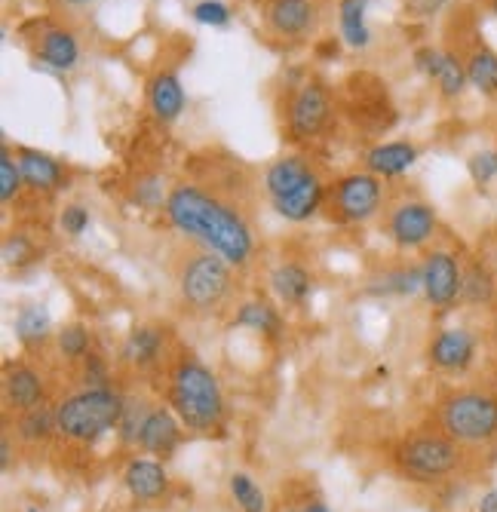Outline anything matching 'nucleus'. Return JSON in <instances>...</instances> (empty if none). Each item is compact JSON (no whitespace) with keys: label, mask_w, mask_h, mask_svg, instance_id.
Returning <instances> with one entry per match:
<instances>
[{"label":"nucleus","mask_w":497,"mask_h":512,"mask_svg":"<svg viewBox=\"0 0 497 512\" xmlns=\"http://www.w3.org/2000/svg\"><path fill=\"white\" fill-rule=\"evenodd\" d=\"M301 512H332V509H329V506H326L323 500H313V503H307V506H304Z\"/></svg>","instance_id":"obj_44"},{"label":"nucleus","mask_w":497,"mask_h":512,"mask_svg":"<svg viewBox=\"0 0 497 512\" xmlns=\"http://www.w3.org/2000/svg\"><path fill=\"white\" fill-rule=\"evenodd\" d=\"M366 10H369V0H338V28L350 50H366L372 43Z\"/></svg>","instance_id":"obj_23"},{"label":"nucleus","mask_w":497,"mask_h":512,"mask_svg":"<svg viewBox=\"0 0 497 512\" xmlns=\"http://www.w3.org/2000/svg\"><path fill=\"white\" fill-rule=\"evenodd\" d=\"M59 224H62V230H65L68 237H83L86 230H89V212H86L83 206L71 203V206H65V209H62Z\"/></svg>","instance_id":"obj_39"},{"label":"nucleus","mask_w":497,"mask_h":512,"mask_svg":"<svg viewBox=\"0 0 497 512\" xmlns=\"http://www.w3.org/2000/svg\"><path fill=\"white\" fill-rule=\"evenodd\" d=\"M491 13L497 16V0H491Z\"/></svg>","instance_id":"obj_46"},{"label":"nucleus","mask_w":497,"mask_h":512,"mask_svg":"<svg viewBox=\"0 0 497 512\" xmlns=\"http://www.w3.org/2000/svg\"><path fill=\"white\" fill-rule=\"evenodd\" d=\"M390 237L399 249H418L436 234V212L430 203L409 200L390 212Z\"/></svg>","instance_id":"obj_10"},{"label":"nucleus","mask_w":497,"mask_h":512,"mask_svg":"<svg viewBox=\"0 0 497 512\" xmlns=\"http://www.w3.org/2000/svg\"><path fill=\"white\" fill-rule=\"evenodd\" d=\"M228 485H231V497L240 512H264L267 509V497L249 473H234Z\"/></svg>","instance_id":"obj_31"},{"label":"nucleus","mask_w":497,"mask_h":512,"mask_svg":"<svg viewBox=\"0 0 497 512\" xmlns=\"http://www.w3.org/2000/svg\"><path fill=\"white\" fill-rule=\"evenodd\" d=\"M461 298L473 307H482L494 298V276L488 273V267L482 264H470L464 270V289H461Z\"/></svg>","instance_id":"obj_30"},{"label":"nucleus","mask_w":497,"mask_h":512,"mask_svg":"<svg viewBox=\"0 0 497 512\" xmlns=\"http://www.w3.org/2000/svg\"><path fill=\"white\" fill-rule=\"evenodd\" d=\"M418 163V148L412 142H384L366 154V169L378 178L405 175Z\"/></svg>","instance_id":"obj_21"},{"label":"nucleus","mask_w":497,"mask_h":512,"mask_svg":"<svg viewBox=\"0 0 497 512\" xmlns=\"http://www.w3.org/2000/svg\"><path fill=\"white\" fill-rule=\"evenodd\" d=\"M37 62L50 71H74L80 62V43L68 28H47L37 43Z\"/></svg>","instance_id":"obj_18"},{"label":"nucleus","mask_w":497,"mask_h":512,"mask_svg":"<svg viewBox=\"0 0 497 512\" xmlns=\"http://www.w3.org/2000/svg\"><path fill=\"white\" fill-rule=\"evenodd\" d=\"M231 7L224 4V0H197V4L191 7V19L206 25V28H224L231 25Z\"/></svg>","instance_id":"obj_35"},{"label":"nucleus","mask_w":497,"mask_h":512,"mask_svg":"<svg viewBox=\"0 0 497 512\" xmlns=\"http://www.w3.org/2000/svg\"><path fill=\"white\" fill-rule=\"evenodd\" d=\"M22 188H25V178H22L19 157H13L7 151V145H4V148H0V200L13 203Z\"/></svg>","instance_id":"obj_33"},{"label":"nucleus","mask_w":497,"mask_h":512,"mask_svg":"<svg viewBox=\"0 0 497 512\" xmlns=\"http://www.w3.org/2000/svg\"><path fill=\"white\" fill-rule=\"evenodd\" d=\"M169 224L209 252L221 255L231 267H246L255 252V237L249 221L215 194L197 188V184H175L166 200Z\"/></svg>","instance_id":"obj_1"},{"label":"nucleus","mask_w":497,"mask_h":512,"mask_svg":"<svg viewBox=\"0 0 497 512\" xmlns=\"http://www.w3.org/2000/svg\"><path fill=\"white\" fill-rule=\"evenodd\" d=\"M185 105H188V96H185L182 77H178L175 71L154 74V80L148 86V108H151V114L160 123H175L178 117H182Z\"/></svg>","instance_id":"obj_15"},{"label":"nucleus","mask_w":497,"mask_h":512,"mask_svg":"<svg viewBox=\"0 0 497 512\" xmlns=\"http://www.w3.org/2000/svg\"><path fill=\"white\" fill-rule=\"evenodd\" d=\"M421 270H424V295L436 310H448L461 298L464 270L451 252H430Z\"/></svg>","instance_id":"obj_9"},{"label":"nucleus","mask_w":497,"mask_h":512,"mask_svg":"<svg viewBox=\"0 0 497 512\" xmlns=\"http://www.w3.org/2000/svg\"><path fill=\"white\" fill-rule=\"evenodd\" d=\"M264 19L270 25V31L298 40L307 37L316 25V4L313 0H267Z\"/></svg>","instance_id":"obj_12"},{"label":"nucleus","mask_w":497,"mask_h":512,"mask_svg":"<svg viewBox=\"0 0 497 512\" xmlns=\"http://www.w3.org/2000/svg\"><path fill=\"white\" fill-rule=\"evenodd\" d=\"M479 512H497V488H494V491H488V494H482V500H479Z\"/></svg>","instance_id":"obj_42"},{"label":"nucleus","mask_w":497,"mask_h":512,"mask_svg":"<svg viewBox=\"0 0 497 512\" xmlns=\"http://www.w3.org/2000/svg\"><path fill=\"white\" fill-rule=\"evenodd\" d=\"M10 454H13V448H10V439L4 436V445H0V467H4V473L10 470Z\"/></svg>","instance_id":"obj_43"},{"label":"nucleus","mask_w":497,"mask_h":512,"mask_svg":"<svg viewBox=\"0 0 497 512\" xmlns=\"http://www.w3.org/2000/svg\"><path fill=\"white\" fill-rule=\"evenodd\" d=\"M178 289L188 307L200 313L215 310L231 292V264L215 252L194 255L178 276Z\"/></svg>","instance_id":"obj_6"},{"label":"nucleus","mask_w":497,"mask_h":512,"mask_svg":"<svg viewBox=\"0 0 497 512\" xmlns=\"http://www.w3.org/2000/svg\"><path fill=\"white\" fill-rule=\"evenodd\" d=\"M234 325H240V329H252L270 341H277L283 332V316L270 301H246V304H240Z\"/></svg>","instance_id":"obj_25"},{"label":"nucleus","mask_w":497,"mask_h":512,"mask_svg":"<svg viewBox=\"0 0 497 512\" xmlns=\"http://www.w3.org/2000/svg\"><path fill=\"white\" fill-rule=\"evenodd\" d=\"M163 353V335L154 325H142V329L129 332L126 344H123V362L129 365H139V368H148L160 359Z\"/></svg>","instance_id":"obj_26"},{"label":"nucleus","mask_w":497,"mask_h":512,"mask_svg":"<svg viewBox=\"0 0 497 512\" xmlns=\"http://www.w3.org/2000/svg\"><path fill=\"white\" fill-rule=\"evenodd\" d=\"M384 200L381 178L372 172H350L335 181L332 188V209L341 221L363 224L378 215Z\"/></svg>","instance_id":"obj_7"},{"label":"nucleus","mask_w":497,"mask_h":512,"mask_svg":"<svg viewBox=\"0 0 497 512\" xmlns=\"http://www.w3.org/2000/svg\"><path fill=\"white\" fill-rule=\"evenodd\" d=\"M396 460L402 476H409L412 482L421 485H433L458 470L461 448L451 436H415L399 445Z\"/></svg>","instance_id":"obj_4"},{"label":"nucleus","mask_w":497,"mask_h":512,"mask_svg":"<svg viewBox=\"0 0 497 512\" xmlns=\"http://www.w3.org/2000/svg\"><path fill=\"white\" fill-rule=\"evenodd\" d=\"M65 4H68V7H89L93 0H65Z\"/></svg>","instance_id":"obj_45"},{"label":"nucleus","mask_w":497,"mask_h":512,"mask_svg":"<svg viewBox=\"0 0 497 512\" xmlns=\"http://www.w3.org/2000/svg\"><path fill=\"white\" fill-rule=\"evenodd\" d=\"M50 329H53V319H50V310L43 307V304H28L16 316V338L25 347L43 344V341L50 338Z\"/></svg>","instance_id":"obj_27"},{"label":"nucleus","mask_w":497,"mask_h":512,"mask_svg":"<svg viewBox=\"0 0 497 512\" xmlns=\"http://www.w3.org/2000/svg\"><path fill=\"white\" fill-rule=\"evenodd\" d=\"M476 359V338L467 329H445L430 344V362L439 371H464Z\"/></svg>","instance_id":"obj_14"},{"label":"nucleus","mask_w":497,"mask_h":512,"mask_svg":"<svg viewBox=\"0 0 497 512\" xmlns=\"http://www.w3.org/2000/svg\"><path fill=\"white\" fill-rule=\"evenodd\" d=\"M369 292L375 295H415V292H424V270L421 267H396V270H387L378 286H372Z\"/></svg>","instance_id":"obj_29"},{"label":"nucleus","mask_w":497,"mask_h":512,"mask_svg":"<svg viewBox=\"0 0 497 512\" xmlns=\"http://www.w3.org/2000/svg\"><path fill=\"white\" fill-rule=\"evenodd\" d=\"M332 114V102L329 92L323 89V83H304L292 102H289V132L295 142H307V138H316L323 132V126L329 123Z\"/></svg>","instance_id":"obj_8"},{"label":"nucleus","mask_w":497,"mask_h":512,"mask_svg":"<svg viewBox=\"0 0 497 512\" xmlns=\"http://www.w3.org/2000/svg\"><path fill=\"white\" fill-rule=\"evenodd\" d=\"M123 482H126V491L139 500V503H151V500H160L169 488V476L163 470V463L157 460H148V457H135L129 460V467L123 473Z\"/></svg>","instance_id":"obj_17"},{"label":"nucleus","mask_w":497,"mask_h":512,"mask_svg":"<svg viewBox=\"0 0 497 512\" xmlns=\"http://www.w3.org/2000/svg\"><path fill=\"white\" fill-rule=\"evenodd\" d=\"M19 439L25 442H43L50 439V433L56 430V411L50 408H31V411H22V421H19Z\"/></svg>","instance_id":"obj_32"},{"label":"nucleus","mask_w":497,"mask_h":512,"mask_svg":"<svg viewBox=\"0 0 497 512\" xmlns=\"http://www.w3.org/2000/svg\"><path fill=\"white\" fill-rule=\"evenodd\" d=\"M442 430L455 442L479 445L497 436V399L488 393H458L442 405Z\"/></svg>","instance_id":"obj_5"},{"label":"nucleus","mask_w":497,"mask_h":512,"mask_svg":"<svg viewBox=\"0 0 497 512\" xmlns=\"http://www.w3.org/2000/svg\"><path fill=\"white\" fill-rule=\"evenodd\" d=\"M467 169H470V178L476 184H491L497 178V151L488 148V151H476L470 160H467Z\"/></svg>","instance_id":"obj_38"},{"label":"nucleus","mask_w":497,"mask_h":512,"mask_svg":"<svg viewBox=\"0 0 497 512\" xmlns=\"http://www.w3.org/2000/svg\"><path fill=\"white\" fill-rule=\"evenodd\" d=\"M148 414H151V408H148L142 399H126V408H123V417H120V427H117L120 439H123V442H139V433H142V427H145V421H148Z\"/></svg>","instance_id":"obj_34"},{"label":"nucleus","mask_w":497,"mask_h":512,"mask_svg":"<svg viewBox=\"0 0 497 512\" xmlns=\"http://www.w3.org/2000/svg\"><path fill=\"white\" fill-rule=\"evenodd\" d=\"M83 378H86V387H108V368L99 356L89 353L86 356V368H83Z\"/></svg>","instance_id":"obj_41"},{"label":"nucleus","mask_w":497,"mask_h":512,"mask_svg":"<svg viewBox=\"0 0 497 512\" xmlns=\"http://www.w3.org/2000/svg\"><path fill=\"white\" fill-rule=\"evenodd\" d=\"M415 65L418 71H424L445 99H458L464 96V89L470 86L467 77V62H461L455 53L448 50H433V46H424V50L415 53Z\"/></svg>","instance_id":"obj_11"},{"label":"nucleus","mask_w":497,"mask_h":512,"mask_svg":"<svg viewBox=\"0 0 497 512\" xmlns=\"http://www.w3.org/2000/svg\"><path fill=\"white\" fill-rule=\"evenodd\" d=\"M326 203V184L320 178V172H313L307 181H301L295 191H289L286 197L274 200L270 206H274V212L292 224H301V221H310L316 212L323 209Z\"/></svg>","instance_id":"obj_13"},{"label":"nucleus","mask_w":497,"mask_h":512,"mask_svg":"<svg viewBox=\"0 0 497 512\" xmlns=\"http://www.w3.org/2000/svg\"><path fill=\"white\" fill-rule=\"evenodd\" d=\"M28 512H40V509H34V506H28Z\"/></svg>","instance_id":"obj_47"},{"label":"nucleus","mask_w":497,"mask_h":512,"mask_svg":"<svg viewBox=\"0 0 497 512\" xmlns=\"http://www.w3.org/2000/svg\"><path fill=\"white\" fill-rule=\"evenodd\" d=\"M270 289L274 295L286 304V307H301L310 298L313 289V276L307 267H301L298 261H286L280 264L274 273H270Z\"/></svg>","instance_id":"obj_22"},{"label":"nucleus","mask_w":497,"mask_h":512,"mask_svg":"<svg viewBox=\"0 0 497 512\" xmlns=\"http://www.w3.org/2000/svg\"><path fill=\"white\" fill-rule=\"evenodd\" d=\"M166 200H169L166 181L160 175H148L135 184V203H139L142 209H160V206H166Z\"/></svg>","instance_id":"obj_37"},{"label":"nucleus","mask_w":497,"mask_h":512,"mask_svg":"<svg viewBox=\"0 0 497 512\" xmlns=\"http://www.w3.org/2000/svg\"><path fill=\"white\" fill-rule=\"evenodd\" d=\"M313 172H316V169H313L304 157H298V154L274 160V163L267 166V172H264V191H267V200L274 203V200L286 197L289 191L298 188L301 181H307Z\"/></svg>","instance_id":"obj_20"},{"label":"nucleus","mask_w":497,"mask_h":512,"mask_svg":"<svg viewBox=\"0 0 497 512\" xmlns=\"http://www.w3.org/2000/svg\"><path fill=\"white\" fill-rule=\"evenodd\" d=\"M19 166H22V178L25 188L37 191V194H53L59 188H65V169L56 157L40 154L34 148H19Z\"/></svg>","instance_id":"obj_16"},{"label":"nucleus","mask_w":497,"mask_h":512,"mask_svg":"<svg viewBox=\"0 0 497 512\" xmlns=\"http://www.w3.org/2000/svg\"><path fill=\"white\" fill-rule=\"evenodd\" d=\"M123 408L126 399L111 387H86L56 408V433L83 445H93L120 427Z\"/></svg>","instance_id":"obj_3"},{"label":"nucleus","mask_w":497,"mask_h":512,"mask_svg":"<svg viewBox=\"0 0 497 512\" xmlns=\"http://www.w3.org/2000/svg\"><path fill=\"white\" fill-rule=\"evenodd\" d=\"M467 77L470 86H476L482 96H497V53L488 50V46L473 50L467 59Z\"/></svg>","instance_id":"obj_28"},{"label":"nucleus","mask_w":497,"mask_h":512,"mask_svg":"<svg viewBox=\"0 0 497 512\" xmlns=\"http://www.w3.org/2000/svg\"><path fill=\"white\" fill-rule=\"evenodd\" d=\"M280 512H298V509H280Z\"/></svg>","instance_id":"obj_48"},{"label":"nucleus","mask_w":497,"mask_h":512,"mask_svg":"<svg viewBox=\"0 0 497 512\" xmlns=\"http://www.w3.org/2000/svg\"><path fill=\"white\" fill-rule=\"evenodd\" d=\"M182 442V421L169 411V408H151L148 421L139 433V445L148 454H172Z\"/></svg>","instance_id":"obj_19"},{"label":"nucleus","mask_w":497,"mask_h":512,"mask_svg":"<svg viewBox=\"0 0 497 512\" xmlns=\"http://www.w3.org/2000/svg\"><path fill=\"white\" fill-rule=\"evenodd\" d=\"M169 402L178 421L194 433H209L224 421V396L218 378L197 359H182L175 365Z\"/></svg>","instance_id":"obj_2"},{"label":"nucleus","mask_w":497,"mask_h":512,"mask_svg":"<svg viewBox=\"0 0 497 512\" xmlns=\"http://www.w3.org/2000/svg\"><path fill=\"white\" fill-rule=\"evenodd\" d=\"M7 399L13 408L19 411H31V408H40L43 405V381L34 368L28 365H16L10 368V375H7Z\"/></svg>","instance_id":"obj_24"},{"label":"nucleus","mask_w":497,"mask_h":512,"mask_svg":"<svg viewBox=\"0 0 497 512\" xmlns=\"http://www.w3.org/2000/svg\"><path fill=\"white\" fill-rule=\"evenodd\" d=\"M31 252H34V246H31V240L25 234H13V237L4 240V261L7 264H22V261L31 258Z\"/></svg>","instance_id":"obj_40"},{"label":"nucleus","mask_w":497,"mask_h":512,"mask_svg":"<svg viewBox=\"0 0 497 512\" xmlns=\"http://www.w3.org/2000/svg\"><path fill=\"white\" fill-rule=\"evenodd\" d=\"M59 350L65 359L77 362V359H86L89 356V332L83 329V325H65V329L59 332Z\"/></svg>","instance_id":"obj_36"}]
</instances>
